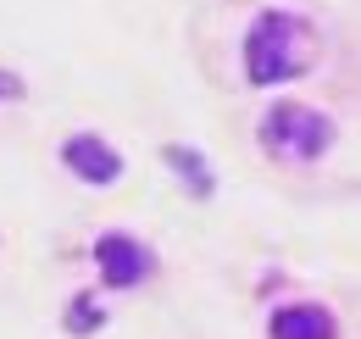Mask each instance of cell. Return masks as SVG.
Instances as JSON below:
<instances>
[{
    "label": "cell",
    "mask_w": 361,
    "mask_h": 339,
    "mask_svg": "<svg viewBox=\"0 0 361 339\" xmlns=\"http://www.w3.org/2000/svg\"><path fill=\"white\" fill-rule=\"evenodd\" d=\"M67 167L78 172V178H90V184H111L117 172H123V162H117V150L111 145H100L94 133H78V139H67Z\"/></svg>",
    "instance_id": "cell-3"
},
{
    "label": "cell",
    "mask_w": 361,
    "mask_h": 339,
    "mask_svg": "<svg viewBox=\"0 0 361 339\" xmlns=\"http://www.w3.org/2000/svg\"><path fill=\"white\" fill-rule=\"evenodd\" d=\"M94 256H100V273H106L111 284H139L145 267H150V256L139 251L134 239H123V234H106V239L94 245Z\"/></svg>",
    "instance_id": "cell-4"
},
{
    "label": "cell",
    "mask_w": 361,
    "mask_h": 339,
    "mask_svg": "<svg viewBox=\"0 0 361 339\" xmlns=\"http://www.w3.org/2000/svg\"><path fill=\"white\" fill-rule=\"evenodd\" d=\"M167 162H173V167H178V172H189V178H183L189 189H200V195L212 189V172H206V162H195L189 150H167Z\"/></svg>",
    "instance_id": "cell-6"
},
{
    "label": "cell",
    "mask_w": 361,
    "mask_h": 339,
    "mask_svg": "<svg viewBox=\"0 0 361 339\" xmlns=\"http://www.w3.org/2000/svg\"><path fill=\"white\" fill-rule=\"evenodd\" d=\"M94 323H100V317H94V300H78V306H73V328H78V334H90Z\"/></svg>",
    "instance_id": "cell-7"
},
{
    "label": "cell",
    "mask_w": 361,
    "mask_h": 339,
    "mask_svg": "<svg viewBox=\"0 0 361 339\" xmlns=\"http://www.w3.org/2000/svg\"><path fill=\"white\" fill-rule=\"evenodd\" d=\"M0 95H17V78H0Z\"/></svg>",
    "instance_id": "cell-8"
},
{
    "label": "cell",
    "mask_w": 361,
    "mask_h": 339,
    "mask_svg": "<svg viewBox=\"0 0 361 339\" xmlns=\"http://www.w3.org/2000/svg\"><path fill=\"white\" fill-rule=\"evenodd\" d=\"M328 117H317L306 106H295V100H283V106H272L267 123H262V139H267V150L278 156H317L322 145H328Z\"/></svg>",
    "instance_id": "cell-2"
},
{
    "label": "cell",
    "mask_w": 361,
    "mask_h": 339,
    "mask_svg": "<svg viewBox=\"0 0 361 339\" xmlns=\"http://www.w3.org/2000/svg\"><path fill=\"white\" fill-rule=\"evenodd\" d=\"M306 28L289 17V11H267L256 28H250V44H245V67H250V84H278V78H295L306 67Z\"/></svg>",
    "instance_id": "cell-1"
},
{
    "label": "cell",
    "mask_w": 361,
    "mask_h": 339,
    "mask_svg": "<svg viewBox=\"0 0 361 339\" xmlns=\"http://www.w3.org/2000/svg\"><path fill=\"white\" fill-rule=\"evenodd\" d=\"M272 339H334V317L317 306H289L272 317Z\"/></svg>",
    "instance_id": "cell-5"
}]
</instances>
